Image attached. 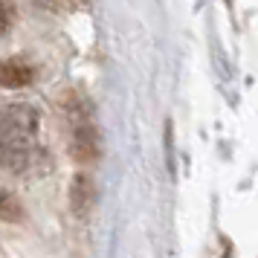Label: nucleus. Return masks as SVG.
Segmentation results:
<instances>
[{"label": "nucleus", "mask_w": 258, "mask_h": 258, "mask_svg": "<svg viewBox=\"0 0 258 258\" xmlns=\"http://www.w3.org/2000/svg\"><path fill=\"white\" fill-rule=\"evenodd\" d=\"M38 110L32 105H9L0 110V168L24 174L41 160L38 145Z\"/></svg>", "instance_id": "nucleus-1"}, {"label": "nucleus", "mask_w": 258, "mask_h": 258, "mask_svg": "<svg viewBox=\"0 0 258 258\" xmlns=\"http://www.w3.org/2000/svg\"><path fill=\"white\" fill-rule=\"evenodd\" d=\"M73 157L79 163H93L99 157V134L96 125L90 122L87 113L76 116V128H73Z\"/></svg>", "instance_id": "nucleus-2"}, {"label": "nucleus", "mask_w": 258, "mask_h": 258, "mask_svg": "<svg viewBox=\"0 0 258 258\" xmlns=\"http://www.w3.org/2000/svg\"><path fill=\"white\" fill-rule=\"evenodd\" d=\"M32 67L21 58H6L0 61V84L3 87H24V84L32 82Z\"/></svg>", "instance_id": "nucleus-3"}, {"label": "nucleus", "mask_w": 258, "mask_h": 258, "mask_svg": "<svg viewBox=\"0 0 258 258\" xmlns=\"http://www.w3.org/2000/svg\"><path fill=\"white\" fill-rule=\"evenodd\" d=\"M90 203H93V180L87 174H79L73 180V188H70V206L79 218H84L87 209H90Z\"/></svg>", "instance_id": "nucleus-4"}, {"label": "nucleus", "mask_w": 258, "mask_h": 258, "mask_svg": "<svg viewBox=\"0 0 258 258\" xmlns=\"http://www.w3.org/2000/svg\"><path fill=\"white\" fill-rule=\"evenodd\" d=\"M0 218H3V221H18V218H21L18 200H15L12 195H6V191H0Z\"/></svg>", "instance_id": "nucleus-5"}, {"label": "nucleus", "mask_w": 258, "mask_h": 258, "mask_svg": "<svg viewBox=\"0 0 258 258\" xmlns=\"http://www.w3.org/2000/svg\"><path fill=\"white\" fill-rule=\"evenodd\" d=\"M12 18H15V3L0 0V35H6V29L12 26Z\"/></svg>", "instance_id": "nucleus-6"}]
</instances>
